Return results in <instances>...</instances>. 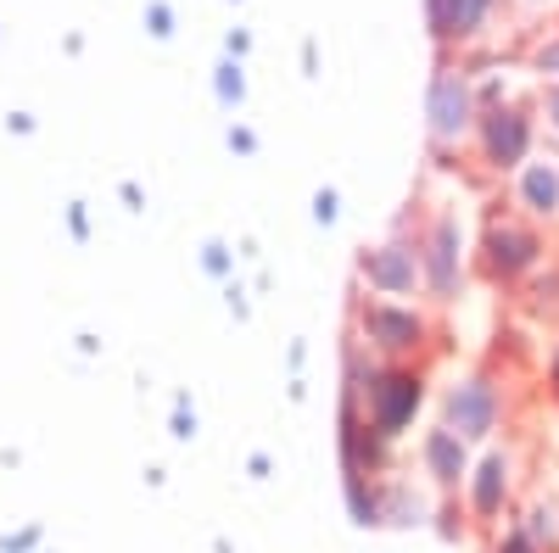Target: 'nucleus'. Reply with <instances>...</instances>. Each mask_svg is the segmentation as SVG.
Instances as JSON below:
<instances>
[{
    "mask_svg": "<svg viewBox=\"0 0 559 553\" xmlns=\"http://www.w3.org/2000/svg\"><path fill=\"white\" fill-rule=\"evenodd\" d=\"M515 207L532 224H559V157H526L515 168Z\"/></svg>",
    "mask_w": 559,
    "mask_h": 553,
    "instance_id": "f8f14e48",
    "label": "nucleus"
},
{
    "mask_svg": "<svg viewBox=\"0 0 559 553\" xmlns=\"http://www.w3.org/2000/svg\"><path fill=\"white\" fill-rule=\"evenodd\" d=\"M419 520H426V497L408 492L392 476H381V526H419Z\"/></svg>",
    "mask_w": 559,
    "mask_h": 553,
    "instance_id": "4468645a",
    "label": "nucleus"
},
{
    "mask_svg": "<svg viewBox=\"0 0 559 553\" xmlns=\"http://www.w3.org/2000/svg\"><path fill=\"white\" fill-rule=\"evenodd\" d=\"M241 89H247V84H241V68L224 62V68H218V96H224V101H241Z\"/></svg>",
    "mask_w": 559,
    "mask_h": 553,
    "instance_id": "f3484780",
    "label": "nucleus"
},
{
    "mask_svg": "<svg viewBox=\"0 0 559 553\" xmlns=\"http://www.w3.org/2000/svg\"><path fill=\"white\" fill-rule=\"evenodd\" d=\"M537 118H543V123H548V129L559 134V84H548V89H543V101H537Z\"/></svg>",
    "mask_w": 559,
    "mask_h": 553,
    "instance_id": "a211bd4d",
    "label": "nucleus"
},
{
    "mask_svg": "<svg viewBox=\"0 0 559 553\" xmlns=\"http://www.w3.org/2000/svg\"><path fill=\"white\" fill-rule=\"evenodd\" d=\"M498 413H503V392L487 375H464L442 392V425L459 431L464 442H487L498 431Z\"/></svg>",
    "mask_w": 559,
    "mask_h": 553,
    "instance_id": "423d86ee",
    "label": "nucleus"
},
{
    "mask_svg": "<svg viewBox=\"0 0 559 553\" xmlns=\"http://www.w3.org/2000/svg\"><path fill=\"white\" fill-rule=\"evenodd\" d=\"M358 280L376 291V297H414V291H426V274H419V236L414 241H403V236H392L386 247H376V252H364L358 257Z\"/></svg>",
    "mask_w": 559,
    "mask_h": 553,
    "instance_id": "0eeeda50",
    "label": "nucleus"
},
{
    "mask_svg": "<svg viewBox=\"0 0 559 553\" xmlns=\"http://www.w3.org/2000/svg\"><path fill=\"white\" fill-rule=\"evenodd\" d=\"M353 341L369 352V358H386V363H414L437 341L431 318L419 313L414 302H397V297H364L353 308Z\"/></svg>",
    "mask_w": 559,
    "mask_h": 553,
    "instance_id": "f03ea898",
    "label": "nucleus"
},
{
    "mask_svg": "<svg viewBox=\"0 0 559 553\" xmlns=\"http://www.w3.org/2000/svg\"><path fill=\"white\" fill-rule=\"evenodd\" d=\"M498 7L503 0H426V28L442 51H464V45L487 39Z\"/></svg>",
    "mask_w": 559,
    "mask_h": 553,
    "instance_id": "6e6552de",
    "label": "nucleus"
},
{
    "mask_svg": "<svg viewBox=\"0 0 559 553\" xmlns=\"http://www.w3.org/2000/svg\"><path fill=\"white\" fill-rule=\"evenodd\" d=\"M476 118H481V89H476L471 68L442 57L437 73H431V89H426V134H431V152H437V157L471 152Z\"/></svg>",
    "mask_w": 559,
    "mask_h": 553,
    "instance_id": "f257e3e1",
    "label": "nucleus"
},
{
    "mask_svg": "<svg viewBox=\"0 0 559 553\" xmlns=\"http://www.w3.org/2000/svg\"><path fill=\"white\" fill-rule=\"evenodd\" d=\"M532 68H537L548 84H559V28H554L548 39H537V45H532Z\"/></svg>",
    "mask_w": 559,
    "mask_h": 553,
    "instance_id": "2eb2a0df",
    "label": "nucleus"
},
{
    "mask_svg": "<svg viewBox=\"0 0 559 553\" xmlns=\"http://www.w3.org/2000/svg\"><path fill=\"white\" fill-rule=\"evenodd\" d=\"M521 7H526V12H548V7H554V0H521Z\"/></svg>",
    "mask_w": 559,
    "mask_h": 553,
    "instance_id": "412c9836",
    "label": "nucleus"
},
{
    "mask_svg": "<svg viewBox=\"0 0 559 553\" xmlns=\"http://www.w3.org/2000/svg\"><path fill=\"white\" fill-rule=\"evenodd\" d=\"M392 436H381L376 425L364 420L358 397L342 392V470L347 476H386L392 470Z\"/></svg>",
    "mask_w": 559,
    "mask_h": 553,
    "instance_id": "1a4fd4ad",
    "label": "nucleus"
},
{
    "mask_svg": "<svg viewBox=\"0 0 559 553\" xmlns=\"http://www.w3.org/2000/svg\"><path fill=\"white\" fill-rule=\"evenodd\" d=\"M543 257H548V241H543V229H537L526 213H492V218H487L481 247H476L481 280H492V286H521V280H532V274L543 268Z\"/></svg>",
    "mask_w": 559,
    "mask_h": 553,
    "instance_id": "7ed1b4c3",
    "label": "nucleus"
},
{
    "mask_svg": "<svg viewBox=\"0 0 559 553\" xmlns=\"http://www.w3.org/2000/svg\"><path fill=\"white\" fill-rule=\"evenodd\" d=\"M515 526L532 537V548H537V553H559V503H554V497H543V492H537V497L526 503V509H521V520H515Z\"/></svg>",
    "mask_w": 559,
    "mask_h": 553,
    "instance_id": "ddd939ff",
    "label": "nucleus"
},
{
    "mask_svg": "<svg viewBox=\"0 0 559 553\" xmlns=\"http://www.w3.org/2000/svg\"><path fill=\"white\" fill-rule=\"evenodd\" d=\"M419 274H426V297L431 302H459L464 291V229L453 213H437L419 229Z\"/></svg>",
    "mask_w": 559,
    "mask_h": 553,
    "instance_id": "39448f33",
    "label": "nucleus"
},
{
    "mask_svg": "<svg viewBox=\"0 0 559 553\" xmlns=\"http://www.w3.org/2000/svg\"><path fill=\"white\" fill-rule=\"evenodd\" d=\"M498 553H537V548H532V537H526L521 526H509V531L498 537Z\"/></svg>",
    "mask_w": 559,
    "mask_h": 553,
    "instance_id": "6ab92c4d",
    "label": "nucleus"
},
{
    "mask_svg": "<svg viewBox=\"0 0 559 553\" xmlns=\"http://www.w3.org/2000/svg\"><path fill=\"white\" fill-rule=\"evenodd\" d=\"M419 470L431 476L437 492H464V481H471V442H464L459 431L448 425H431L426 436H419Z\"/></svg>",
    "mask_w": 559,
    "mask_h": 553,
    "instance_id": "9b49d317",
    "label": "nucleus"
},
{
    "mask_svg": "<svg viewBox=\"0 0 559 553\" xmlns=\"http://www.w3.org/2000/svg\"><path fill=\"white\" fill-rule=\"evenodd\" d=\"M464 497H471L476 526H498L503 509H509V497H515V453H509V447H492L481 465H471Z\"/></svg>",
    "mask_w": 559,
    "mask_h": 553,
    "instance_id": "9d476101",
    "label": "nucleus"
},
{
    "mask_svg": "<svg viewBox=\"0 0 559 553\" xmlns=\"http://www.w3.org/2000/svg\"><path fill=\"white\" fill-rule=\"evenodd\" d=\"M548 386H554V397H559V347H554V358H548Z\"/></svg>",
    "mask_w": 559,
    "mask_h": 553,
    "instance_id": "aec40b11",
    "label": "nucleus"
},
{
    "mask_svg": "<svg viewBox=\"0 0 559 553\" xmlns=\"http://www.w3.org/2000/svg\"><path fill=\"white\" fill-rule=\"evenodd\" d=\"M146 28H152V39H168L174 34V12L163 7V0H152V7H146Z\"/></svg>",
    "mask_w": 559,
    "mask_h": 553,
    "instance_id": "dca6fc26",
    "label": "nucleus"
},
{
    "mask_svg": "<svg viewBox=\"0 0 559 553\" xmlns=\"http://www.w3.org/2000/svg\"><path fill=\"white\" fill-rule=\"evenodd\" d=\"M532 141H537V112L521 107V101H487L481 118H476V163L487 173H515L526 157H532Z\"/></svg>",
    "mask_w": 559,
    "mask_h": 553,
    "instance_id": "20e7f679",
    "label": "nucleus"
}]
</instances>
